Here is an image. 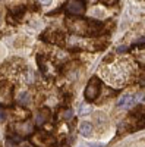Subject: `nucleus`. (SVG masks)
Returning a JSON list of instances; mask_svg holds the SVG:
<instances>
[{
    "mask_svg": "<svg viewBox=\"0 0 145 147\" xmlns=\"http://www.w3.org/2000/svg\"><path fill=\"white\" fill-rule=\"evenodd\" d=\"M90 147H103V144H91Z\"/></svg>",
    "mask_w": 145,
    "mask_h": 147,
    "instance_id": "nucleus-15",
    "label": "nucleus"
},
{
    "mask_svg": "<svg viewBox=\"0 0 145 147\" xmlns=\"http://www.w3.org/2000/svg\"><path fill=\"white\" fill-rule=\"evenodd\" d=\"M0 2H3V0H0Z\"/></svg>",
    "mask_w": 145,
    "mask_h": 147,
    "instance_id": "nucleus-16",
    "label": "nucleus"
},
{
    "mask_svg": "<svg viewBox=\"0 0 145 147\" xmlns=\"http://www.w3.org/2000/svg\"><path fill=\"white\" fill-rule=\"evenodd\" d=\"M101 87L103 84L100 81L98 77H92L88 84H87V88H85V93H84V96H85V100L87 102H94L97 97H98L100 91H101Z\"/></svg>",
    "mask_w": 145,
    "mask_h": 147,
    "instance_id": "nucleus-1",
    "label": "nucleus"
},
{
    "mask_svg": "<svg viewBox=\"0 0 145 147\" xmlns=\"http://www.w3.org/2000/svg\"><path fill=\"white\" fill-rule=\"evenodd\" d=\"M79 132L84 137H90L92 134V125L90 124V122H82V124L79 125Z\"/></svg>",
    "mask_w": 145,
    "mask_h": 147,
    "instance_id": "nucleus-4",
    "label": "nucleus"
},
{
    "mask_svg": "<svg viewBox=\"0 0 145 147\" xmlns=\"http://www.w3.org/2000/svg\"><path fill=\"white\" fill-rule=\"evenodd\" d=\"M40 2H41L43 5H45V6H47V5H51V0H40Z\"/></svg>",
    "mask_w": 145,
    "mask_h": 147,
    "instance_id": "nucleus-13",
    "label": "nucleus"
},
{
    "mask_svg": "<svg viewBox=\"0 0 145 147\" xmlns=\"http://www.w3.org/2000/svg\"><path fill=\"white\" fill-rule=\"evenodd\" d=\"M29 102H31V96H29L28 91H22V93H19V96H18V103H19V105L27 106Z\"/></svg>",
    "mask_w": 145,
    "mask_h": 147,
    "instance_id": "nucleus-5",
    "label": "nucleus"
},
{
    "mask_svg": "<svg viewBox=\"0 0 145 147\" xmlns=\"http://www.w3.org/2000/svg\"><path fill=\"white\" fill-rule=\"evenodd\" d=\"M100 3H103L106 6H114L119 3V0H100Z\"/></svg>",
    "mask_w": 145,
    "mask_h": 147,
    "instance_id": "nucleus-9",
    "label": "nucleus"
},
{
    "mask_svg": "<svg viewBox=\"0 0 145 147\" xmlns=\"http://www.w3.org/2000/svg\"><path fill=\"white\" fill-rule=\"evenodd\" d=\"M135 100H138V102H145V94H144V93H138V94L135 96Z\"/></svg>",
    "mask_w": 145,
    "mask_h": 147,
    "instance_id": "nucleus-10",
    "label": "nucleus"
},
{
    "mask_svg": "<svg viewBox=\"0 0 145 147\" xmlns=\"http://www.w3.org/2000/svg\"><path fill=\"white\" fill-rule=\"evenodd\" d=\"M135 103V96H132V94H125L122 99H119L117 102V107H130L132 105Z\"/></svg>",
    "mask_w": 145,
    "mask_h": 147,
    "instance_id": "nucleus-3",
    "label": "nucleus"
},
{
    "mask_svg": "<svg viewBox=\"0 0 145 147\" xmlns=\"http://www.w3.org/2000/svg\"><path fill=\"white\" fill-rule=\"evenodd\" d=\"M5 118H6V113L3 112V110H0V121H3Z\"/></svg>",
    "mask_w": 145,
    "mask_h": 147,
    "instance_id": "nucleus-14",
    "label": "nucleus"
},
{
    "mask_svg": "<svg viewBox=\"0 0 145 147\" xmlns=\"http://www.w3.org/2000/svg\"><path fill=\"white\" fill-rule=\"evenodd\" d=\"M72 116H74V112H72L70 109H67L66 112H65V119H70Z\"/></svg>",
    "mask_w": 145,
    "mask_h": 147,
    "instance_id": "nucleus-11",
    "label": "nucleus"
},
{
    "mask_svg": "<svg viewBox=\"0 0 145 147\" xmlns=\"http://www.w3.org/2000/svg\"><path fill=\"white\" fill-rule=\"evenodd\" d=\"M117 52H119V53H125V52H128V46H120V47H117Z\"/></svg>",
    "mask_w": 145,
    "mask_h": 147,
    "instance_id": "nucleus-12",
    "label": "nucleus"
},
{
    "mask_svg": "<svg viewBox=\"0 0 145 147\" xmlns=\"http://www.w3.org/2000/svg\"><path fill=\"white\" fill-rule=\"evenodd\" d=\"M90 112H91V109H90V107H87V106L81 105V107H79V112H78V115L84 116V115H87V113H90Z\"/></svg>",
    "mask_w": 145,
    "mask_h": 147,
    "instance_id": "nucleus-8",
    "label": "nucleus"
},
{
    "mask_svg": "<svg viewBox=\"0 0 145 147\" xmlns=\"http://www.w3.org/2000/svg\"><path fill=\"white\" fill-rule=\"evenodd\" d=\"M48 116H50V110H48L47 107L41 109V112L37 115V124H44V122L48 119Z\"/></svg>",
    "mask_w": 145,
    "mask_h": 147,
    "instance_id": "nucleus-6",
    "label": "nucleus"
},
{
    "mask_svg": "<svg viewBox=\"0 0 145 147\" xmlns=\"http://www.w3.org/2000/svg\"><path fill=\"white\" fill-rule=\"evenodd\" d=\"M66 10L69 15L79 16L85 12V2L84 0H69L66 3Z\"/></svg>",
    "mask_w": 145,
    "mask_h": 147,
    "instance_id": "nucleus-2",
    "label": "nucleus"
},
{
    "mask_svg": "<svg viewBox=\"0 0 145 147\" xmlns=\"http://www.w3.org/2000/svg\"><path fill=\"white\" fill-rule=\"evenodd\" d=\"M51 40H53V43H56V44H63L65 34L60 32V31H54L53 35H51Z\"/></svg>",
    "mask_w": 145,
    "mask_h": 147,
    "instance_id": "nucleus-7",
    "label": "nucleus"
}]
</instances>
